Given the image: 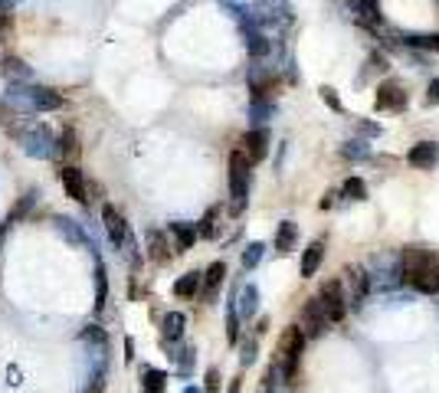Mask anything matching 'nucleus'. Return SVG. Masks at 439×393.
Segmentation results:
<instances>
[{"label":"nucleus","instance_id":"obj_1","mask_svg":"<svg viewBox=\"0 0 439 393\" xmlns=\"http://www.w3.org/2000/svg\"><path fill=\"white\" fill-rule=\"evenodd\" d=\"M403 282L420 295H436L439 292V259L436 253L420 246H410L403 253Z\"/></svg>","mask_w":439,"mask_h":393},{"label":"nucleus","instance_id":"obj_2","mask_svg":"<svg viewBox=\"0 0 439 393\" xmlns=\"http://www.w3.org/2000/svg\"><path fill=\"white\" fill-rule=\"evenodd\" d=\"M4 105H13L17 111H56L63 109V95L43 86H10Z\"/></svg>","mask_w":439,"mask_h":393},{"label":"nucleus","instance_id":"obj_3","mask_svg":"<svg viewBox=\"0 0 439 393\" xmlns=\"http://www.w3.org/2000/svg\"><path fill=\"white\" fill-rule=\"evenodd\" d=\"M249 157L246 151L229 154V196H233V214H243L246 196H249Z\"/></svg>","mask_w":439,"mask_h":393},{"label":"nucleus","instance_id":"obj_4","mask_svg":"<svg viewBox=\"0 0 439 393\" xmlns=\"http://www.w3.org/2000/svg\"><path fill=\"white\" fill-rule=\"evenodd\" d=\"M305 338L308 334L302 328H288L286 338H282V374H286V384H296L298 377V364H302V354H305Z\"/></svg>","mask_w":439,"mask_h":393},{"label":"nucleus","instance_id":"obj_5","mask_svg":"<svg viewBox=\"0 0 439 393\" xmlns=\"http://www.w3.org/2000/svg\"><path fill=\"white\" fill-rule=\"evenodd\" d=\"M20 145H23L26 157H53L56 154V138L50 135L46 125H30L26 131H20Z\"/></svg>","mask_w":439,"mask_h":393},{"label":"nucleus","instance_id":"obj_6","mask_svg":"<svg viewBox=\"0 0 439 393\" xmlns=\"http://www.w3.org/2000/svg\"><path fill=\"white\" fill-rule=\"evenodd\" d=\"M371 282H377L380 289H397V285L403 282V259H397V256H377V259H374Z\"/></svg>","mask_w":439,"mask_h":393},{"label":"nucleus","instance_id":"obj_7","mask_svg":"<svg viewBox=\"0 0 439 393\" xmlns=\"http://www.w3.org/2000/svg\"><path fill=\"white\" fill-rule=\"evenodd\" d=\"M318 301H321V308H325V315H328V321H341V318H345L347 305H345V289H341V282H338V279H331V282H325V285H321Z\"/></svg>","mask_w":439,"mask_h":393},{"label":"nucleus","instance_id":"obj_8","mask_svg":"<svg viewBox=\"0 0 439 393\" xmlns=\"http://www.w3.org/2000/svg\"><path fill=\"white\" fill-rule=\"evenodd\" d=\"M102 223H105V233H109V243L115 249H125L128 243H131V236H128V223H125V216L115 210L112 204H105L102 206Z\"/></svg>","mask_w":439,"mask_h":393},{"label":"nucleus","instance_id":"obj_9","mask_svg":"<svg viewBox=\"0 0 439 393\" xmlns=\"http://www.w3.org/2000/svg\"><path fill=\"white\" fill-rule=\"evenodd\" d=\"M331 321H328V315H325V308H321V301L318 299H312V301H305V308H302V331L308 334V338H318L325 328H328Z\"/></svg>","mask_w":439,"mask_h":393},{"label":"nucleus","instance_id":"obj_10","mask_svg":"<svg viewBox=\"0 0 439 393\" xmlns=\"http://www.w3.org/2000/svg\"><path fill=\"white\" fill-rule=\"evenodd\" d=\"M377 111H403L406 109V92L400 82H384L377 89V99H374Z\"/></svg>","mask_w":439,"mask_h":393},{"label":"nucleus","instance_id":"obj_11","mask_svg":"<svg viewBox=\"0 0 439 393\" xmlns=\"http://www.w3.org/2000/svg\"><path fill=\"white\" fill-rule=\"evenodd\" d=\"M406 161L413 164V167H420V171H430L439 161V145L436 141H420V145H413L406 151Z\"/></svg>","mask_w":439,"mask_h":393},{"label":"nucleus","instance_id":"obj_12","mask_svg":"<svg viewBox=\"0 0 439 393\" xmlns=\"http://www.w3.org/2000/svg\"><path fill=\"white\" fill-rule=\"evenodd\" d=\"M243 151H246V157L249 161H262L266 154H269V135L262 128H253V131H246V138H243Z\"/></svg>","mask_w":439,"mask_h":393},{"label":"nucleus","instance_id":"obj_13","mask_svg":"<svg viewBox=\"0 0 439 393\" xmlns=\"http://www.w3.org/2000/svg\"><path fill=\"white\" fill-rule=\"evenodd\" d=\"M60 180H63V187H66V194L72 196V200H79V204H85L89 196H85V177L79 167H60Z\"/></svg>","mask_w":439,"mask_h":393},{"label":"nucleus","instance_id":"obj_14","mask_svg":"<svg viewBox=\"0 0 439 393\" xmlns=\"http://www.w3.org/2000/svg\"><path fill=\"white\" fill-rule=\"evenodd\" d=\"M53 226H56V233H60L63 240L72 243V246H89V249H92V240H89V236L82 233V226H79V223H72L69 216H56V220H53Z\"/></svg>","mask_w":439,"mask_h":393},{"label":"nucleus","instance_id":"obj_15","mask_svg":"<svg viewBox=\"0 0 439 393\" xmlns=\"http://www.w3.org/2000/svg\"><path fill=\"white\" fill-rule=\"evenodd\" d=\"M347 282H351V301L361 305L367 299V292H371V275L364 272V269H357V265H351L347 269Z\"/></svg>","mask_w":439,"mask_h":393},{"label":"nucleus","instance_id":"obj_16","mask_svg":"<svg viewBox=\"0 0 439 393\" xmlns=\"http://www.w3.org/2000/svg\"><path fill=\"white\" fill-rule=\"evenodd\" d=\"M237 311H239V318H246V321L259 311V289H256V285H243V289H239Z\"/></svg>","mask_w":439,"mask_h":393},{"label":"nucleus","instance_id":"obj_17","mask_svg":"<svg viewBox=\"0 0 439 393\" xmlns=\"http://www.w3.org/2000/svg\"><path fill=\"white\" fill-rule=\"evenodd\" d=\"M170 233H174V240H178V253H184V249H190L197 243V236H200V230H197L194 223H170L168 226Z\"/></svg>","mask_w":439,"mask_h":393},{"label":"nucleus","instance_id":"obj_18","mask_svg":"<svg viewBox=\"0 0 439 393\" xmlns=\"http://www.w3.org/2000/svg\"><path fill=\"white\" fill-rule=\"evenodd\" d=\"M223 279H227V265L223 262H213L207 272H203V299L210 301L213 295H217V289L223 285Z\"/></svg>","mask_w":439,"mask_h":393},{"label":"nucleus","instance_id":"obj_19","mask_svg":"<svg viewBox=\"0 0 439 393\" xmlns=\"http://www.w3.org/2000/svg\"><path fill=\"white\" fill-rule=\"evenodd\" d=\"M184 325H187V318L180 315V311H168V315H164V321H161V334H164V341H180V338H184Z\"/></svg>","mask_w":439,"mask_h":393},{"label":"nucleus","instance_id":"obj_20","mask_svg":"<svg viewBox=\"0 0 439 393\" xmlns=\"http://www.w3.org/2000/svg\"><path fill=\"white\" fill-rule=\"evenodd\" d=\"M296 243H298V226L292 220H282L279 230H276V249H279V253H292Z\"/></svg>","mask_w":439,"mask_h":393},{"label":"nucleus","instance_id":"obj_21","mask_svg":"<svg viewBox=\"0 0 439 393\" xmlns=\"http://www.w3.org/2000/svg\"><path fill=\"white\" fill-rule=\"evenodd\" d=\"M243 36H246V50H249V56H256V60H262V56L272 50V43L256 30V26H243Z\"/></svg>","mask_w":439,"mask_h":393},{"label":"nucleus","instance_id":"obj_22","mask_svg":"<svg viewBox=\"0 0 439 393\" xmlns=\"http://www.w3.org/2000/svg\"><path fill=\"white\" fill-rule=\"evenodd\" d=\"M354 4V17L364 26H377L380 23V4L377 0H351Z\"/></svg>","mask_w":439,"mask_h":393},{"label":"nucleus","instance_id":"obj_23","mask_svg":"<svg viewBox=\"0 0 439 393\" xmlns=\"http://www.w3.org/2000/svg\"><path fill=\"white\" fill-rule=\"evenodd\" d=\"M321 259H325V243H312V246L305 249V256H302V275L305 279H312V275L318 272Z\"/></svg>","mask_w":439,"mask_h":393},{"label":"nucleus","instance_id":"obj_24","mask_svg":"<svg viewBox=\"0 0 439 393\" xmlns=\"http://www.w3.org/2000/svg\"><path fill=\"white\" fill-rule=\"evenodd\" d=\"M144 240H148V256H151L154 262H168V243H164V233L148 230L144 233Z\"/></svg>","mask_w":439,"mask_h":393},{"label":"nucleus","instance_id":"obj_25","mask_svg":"<svg viewBox=\"0 0 439 393\" xmlns=\"http://www.w3.org/2000/svg\"><path fill=\"white\" fill-rule=\"evenodd\" d=\"M200 272H187V275H180L178 282H174V295H180V299H190V295H197L200 292Z\"/></svg>","mask_w":439,"mask_h":393},{"label":"nucleus","instance_id":"obj_26","mask_svg":"<svg viewBox=\"0 0 439 393\" xmlns=\"http://www.w3.org/2000/svg\"><path fill=\"white\" fill-rule=\"evenodd\" d=\"M403 43L413 46V50L439 52V33H410V36H403Z\"/></svg>","mask_w":439,"mask_h":393},{"label":"nucleus","instance_id":"obj_27","mask_svg":"<svg viewBox=\"0 0 439 393\" xmlns=\"http://www.w3.org/2000/svg\"><path fill=\"white\" fill-rule=\"evenodd\" d=\"M141 384H144V393H164V387H168V374H164V370H154V367H144Z\"/></svg>","mask_w":439,"mask_h":393},{"label":"nucleus","instance_id":"obj_28","mask_svg":"<svg viewBox=\"0 0 439 393\" xmlns=\"http://www.w3.org/2000/svg\"><path fill=\"white\" fill-rule=\"evenodd\" d=\"M105 299H109V279H105V265L95 262V308H105Z\"/></svg>","mask_w":439,"mask_h":393},{"label":"nucleus","instance_id":"obj_29","mask_svg":"<svg viewBox=\"0 0 439 393\" xmlns=\"http://www.w3.org/2000/svg\"><path fill=\"white\" fill-rule=\"evenodd\" d=\"M367 154H371V145H367V141H361V138H357V141H345V145H341V157H347V161H361V157H367Z\"/></svg>","mask_w":439,"mask_h":393},{"label":"nucleus","instance_id":"obj_30","mask_svg":"<svg viewBox=\"0 0 439 393\" xmlns=\"http://www.w3.org/2000/svg\"><path fill=\"white\" fill-rule=\"evenodd\" d=\"M341 194H345L347 200H367V184H364L361 177H347L345 184H341Z\"/></svg>","mask_w":439,"mask_h":393},{"label":"nucleus","instance_id":"obj_31","mask_svg":"<svg viewBox=\"0 0 439 393\" xmlns=\"http://www.w3.org/2000/svg\"><path fill=\"white\" fill-rule=\"evenodd\" d=\"M262 253H266V246L262 243H249L243 253V269H256V265L262 262Z\"/></svg>","mask_w":439,"mask_h":393},{"label":"nucleus","instance_id":"obj_32","mask_svg":"<svg viewBox=\"0 0 439 393\" xmlns=\"http://www.w3.org/2000/svg\"><path fill=\"white\" fill-rule=\"evenodd\" d=\"M85 344H95V348H105L109 344V338H105V331H102L99 325H89V328H82V334H79Z\"/></svg>","mask_w":439,"mask_h":393},{"label":"nucleus","instance_id":"obj_33","mask_svg":"<svg viewBox=\"0 0 439 393\" xmlns=\"http://www.w3.org/2000/svg\"><path fill=\"white\" fill-rule=\"evenodd\" d=\"M276 115V105L272 102H253L249 105V118L253 121H269Z\"/></svg>","mask_w":439,"mask_h":393},{"label":"nucleus","instance_id":"obj_34","mask_svg":"<svg viewBox=\"0 0 439 393\" xmlns=\"http://www.w3.org/2000/svg\"><path fill=\"white\" fill-rule=\"evenodd\" d=\"M217 206H210V210H207V216H203V223L200 226H197V230H200V236H207V240H213V236H217Z\"/></svg>","mask_w":439,"mask_h":393},{"label":"nucleus","instance_id":"obj_35","mask_svg":"<svg viewBox=\"0 0 439 393\" xmlns=\"http://www.w3.org/2000/svg\"><path fill=\"white\" fill-rule=\"evenodd\" d=\"M227 338L229 341H237L239 338V311H237V305L227 308Z\"/></svg>","mask_w":439,"mask_h":393},{"label":"nucleus","instance_id":"obj_36","mask_svg":"<svg viewBox=\"0 0 439 393\" xmlns=\"http://www.w3.org/2000/svg\"><path fill=\"white\" fill-rule=\"evenodd\" d=\"M4 72H7V76H17V79H30V69L20 60H4Z\"/></svg>","mask_w":439,"mask_h":393},{"label":"nucleus","instance_id":"obj_37","mask_svg":"<svg viewBox=\"0 0 439 393\" xmlns=\"http://www.w3.org/2000/svg\"><path fill=\"white\" fill-rule=\"evenodd\" d=\"M321 102L328 105V109H335V111L345 109V105H341V99H338V92H335L331 86H321Z\"/></svg>","mask_w":439,"mask_h":393},{"label":"nucleus","instance_id":"obj_38","mask_svg":"<svg viewBox=\"0 0 439 393\" xmlns=\"http://www.w3.org/2000/svg\"><path fill=\"white\" fill-rule=\"evenodd\" d=\"M56 151H60V154H72V151H76V138H72V131H63V135L56 138Z\"/></svg>","mask_w":439,"mask_h":393},{"label":"nucleus","instance_id":"obj_39","mask_svg":"<svg viewBox=\"0 0 439 393\" xmlns=\"http://www.w3.org/2000/svg\"><path fill=\"white\" fill-rule=\"evenodd\" d=\"M253 360H256V341L249 338V341H243V354H239V364H243V367H249Z\"/></svg>","mask_w":439,"mask_h":393},{"label":"nucleus","instance_id":"obj_40","mask_svg":"<svg viewBox=\"0 0 439 393\" xmlns=\"http://www.w3.org/2000/svg\"><path fill=\"white\" fill-rule=\"evenodd\" d=\"M439 102V79H433L430 89H426V105H436Z\"/></svg>","mask_w":439,"mask_h":393},{"label":"nucleus","instance_id":"obj_41","mask_svg":"<svg viewBox=\"0 0 439 393\" xmlns=\"http://www.w3.org/2000/svg\"><path fill=\"white\" fill-rule=\"evenodd\" d=\"M207 390H220V374L217 370H207Z\"/></svg>","mask_w":439,"mask_h":393},{"label":"nucleus","instance_id":"obj_42","mask_svg":"<svg viewBox=\"0 0 439 393\" xmlns=\"http://www.w3.org/2000/svg\"><path fill=\"white\" fill-rule=\"evenodd\" d=\"M7 30H10V13H0V40H4Z\"/></svg>","mask_w":439,"mask_h":393},{"label":"nucleus","instance_id":"obj_43","mask_svg":"<svg viewBox=\"0 0 439 393\" xmlns=\"http://www.w3.org/2000/svg\"><path fill=\"white\" fill-rule=\"evenodd\" d=\"M13 7H17V0H0V13H10Z\"/></svg>","mask_w":439,"mask_h":393},{"label":"nucleus","instance_id":"obj_44","mask_svg":"<svg viewBox=\"0 0 439 393\" xmlns=\"http://www.w3.org/2000/svg\"><path fill=\"white\" fill-rule=\"evenodd\" d=\"M229 393H239V380H233V384H229Z\"/></svg>","mask_w":439,"mask_h":393},{"label":"nucleus","instance_id":"obj_45","mask_svg":"<svg viewBox=\"0 0 439 393\" xmlns=\"http://www.w3.org/2000/svg\"><path fill=\"white\" fill-rule=\"evenodd\" d=\"M180 393H200V390H197V387H184V390H180Z\"/></svg>","mask_w":439,"mask_h":393}]
</instances>
